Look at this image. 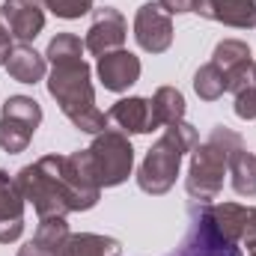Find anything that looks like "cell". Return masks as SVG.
<instances>
[{
    "label": "cell",
    "instance_id": "cell-1",
    "mask_svg": "<svg viewBox=\"0 0 256 256\" xmlns=\"http://www.w3.org/2000/svg\"><path fill=\"white\" fill-rule=\"evenodd\" d=\"M48 92L60 104L63 116L86 134H98L108 128V114L96 108V90H92V72L84 60L54 63L48 74Z\"/></svg>",
    "mask_w": 256,
    "mask_h": 256
},
{
    "label": "cell",
    "instance_id": "cell-5",
    "mask_svg": "<svg viewBox=\"0 0 256 256\" xmlns=\"http://www.w3.org/2000/svg\"><path fill=\"white\" fill-rule=\"evenodd\" d=\"M90 158H92L98 185H102V188H116V185H122L128 176H131V167H134V146H131V140H128L126 131L104 128V131L92 134Z\"/></svg>",
    "mask_w": 256,
    "mask_h": 256
},
{
    "label": "cell",
    "instance_id": "cell-33",
    "mask_svg": "<svg viewBox=\"0 0 256 256\" xmlns=\"http://www.w3.org/2000/svg\"><path fill=\"white\" fill-rule=\"evenodd\" d=\"M254 256H256V254H254Z\"/></svg>",
    "mask_w": 256,
    "mask_h": 256
},
{
    "label": "cell",
    "instance_id": "cell-18",
    "mask_svg": "<svg viewBox=\"0 0 256 256\" xmlns=\"http://www.w3.org/2000/svg\"><path fill=\"white\" fill-rule=\"evenodd\" d=\"M206 208H208L212 224L220 230V236H226L230 242H238L242 244V236H244L250 208L248 206H238V202H206Z\"/></svg>",
    "mask_w": 256,
    "mask_h": 256
},
{
    "label": "cell",
    "instance_id": "cell-11",
    "mask_svg": "<svg viewBox=\"0 0 256 256\" xmlns=\"http://www.w3.org/2000/svg\"><path fill=\"white\" fill-rule=\"evenodd\" d=\"M212 63L218 66L226 78V92H238L244 90L250 80V72H254V57H250V45L242 42V39H224L214 45V54H212Z\"/></svg>",
    "mask_w": 256,
    "mask_h": 256
},
{
    "label": "cell",
    "instance_id": "cell-9",
    "mask_svg": "<svg viewBox=\"0 0 256 256\" xmlns=\"http://www.w3.org/2000/svg\"><path fill=\"white\" fill-rule=\"evenodd\" d=\"M134 39L146 54H164L173 45V15L161 3H143L134 15Z\"/></svg>",
    "mask_w": 256,
    "mask_h": 256
},
{
    "label": "cell",
    "instance_id": "cell-13",
    "mask_svg": "<svg viewBox=\"0 0 256 256\" xmlns=\"http://www.w3.org/2000/svg\"><path fill=\"white\" fill-rule=\"evenodd\" d=\"M0 9L18 45H30L45 27V9L39 6V0H6Z\"/></svg>",
    "mask_w": 256,
    "mask_h": 256
},
{
    "label": "cell",
    "instance_id": "cell-30",
    "mask_svg": "<svg viewBox=\"0 0 256 256\" xmlns=\"http://www.w3.org/2000/svg\"><path fill=\"white\" fill-rule=\"evenodd\" d=\"M158 3L170 15H185V12H194L196 9V0H158Z\"/></svg>",
    "mask_w": 256,
    "mask_h": 256
},
{
    "label": "cell",
    "instance_id": "cell-20",
    "mask_svg": "<svg viewBox=\"0 0 256 256\" xmlns=\"http://www.w3.org/2000/svg\"><path fill=\"white\" fill-rule=\"evenodd\" d=\"M122 244L110 236H96V232H78L68 236L63 248V256H120Z\"/></svg>",
    "mask_w": 256,
    "mask_h": 256
},
{
    "label": "cell",
    "instance_id": "cell-16",
    "mask_svg": "<svg viewBox=\"0 0 256 256\" xmlns=\"http://www.w3.org/2000/svg\"><path fill=\"white\" fill-rule=\"evenodd\" d=\"M108 120H114L120 131L126 134H149L155 128V120H152V102L143 98V96H128V98H120L110 110H108Z\"/></svg>",
    "mask_w": 256,
    "mask_h": 256
},
{
    "label": "cell",
    "instance_id": "cell-19",
    "mask_svg": "<svg viewBox=\"0 0 256 256\" xmlns=\"http://www.w3.org/2000/svg\"><path fill=\"white\" fill-rule=\"evenodd\" d=\"M152 102V120H155V128H167V126H176L185 120V96L176 90V86H158L155 96L149 98Z\"/></svg>",
    "mask_w": 256,
    "mask_h": 256
},
{
    "label": "cell",
    "instance_id": "cell-32",
    "mask_svg": "<svg viewBox=\"0 0 256 256\" xmlns=\"http://www.w3.org/2000/svg\"><path fill=\"white\" fill-rule=\"evenodd\" d=\"M170 256H182V254H179V250H173V254H170Z\"/></svg>",
    "mask_w": 256,
    "mask_h": 256
},
{
    "label": "cell",
    "instance_id": "cell-22",
    "mask_svg": "<svg viewBox=\"0 0 256 256\" xmlns=\"http://www.w3.org/2000/svg\"><path fill=\"white\" fill-rule=\"evenodd\" d=\"M194 92H196L202 102H218V98L226 92V78H224V72L214 63L200 66L196 74H194Z\"/></svg>",
    "mask_w": 256,
    "mask_h": 256
},
{
    "label": "cell",
    "instance_id": "cell-29",
    "mask_svg": "<svg viewBox=\"0 0 256 256\" xmlns=\"http://www.w3.org/2000/svg\"><path fill=\"white\" fill-rule=\"evenodd\" d=\"M242 248L248 254H256V208H250V214H248V226H244V236H242Z\"/></svg>",
    "mask_w": 256,
    "mask_h": 256
},
{
    "label": "cell",
    "instance_id": "cell-10",
    "mask_svg": "<svg viewBox=\"0 0 256 256\" xmlns=\"http://www.w3.org/2000/svg\"><path fill=\"white\" fill-rule=\"evenodd\" d=\"M126 36H128V24L122 18V12L114 9V6H102V9H92V24L86 30L84 48L90 54L102 57V54L120 51L126 45Z\"/></svg>",
    "mask_w": 256,
    "mask_h": 256
},
{
    "label": "cell",
    "instance_id": "cell-3",
    "mask_svg": "<svg viewBox=\"0 0 256 256\" xmlns=\"http://www.w3.org/2000/svg\"><path fill=\"white\" fill-rule=\"evenodd\" d=\"M196 146H200V134L185 120L176 122V126H167L164 134L152 143V149L146 152V158L137 170L140 191L152 194V196L167 194L176 185V176H179V167H182L185 155L194 152Z\"/></svg>",
    "mask_w": 256,
    "mask_h": 256
},
{
    "label": "cell",
    "instance_id": "cell-8",
    "mask_svg": "<svg viewBox=\"0 0 256 256\" xmlns=\"http://www.w3.org/2000/svg\"><path fill=\"white\" fill-rule=\"evenodd\" d=\"M15 182H18L21 196L27 202H33V208H36L39 218H66V214H72L68 206H66V200L60 196V191L54 188V182L45 176V170L39 164L21 167L18 176H15Z\"/></svg>",
    "mask_w": 256,
    "mask_h": 256
},
{
    "label": "cell",
    "instance_id": "cell-26",
    "mask_svg": "<svg viewBox=\"0 0 256 256\" xmlns=\"http://www.w3.org/2000/svg\"><path fill=\"white\" fill-rule=\"evenodd\" d=\"M236 116L248 122L256 120V84H248L244 90L236 92Z\"/></svg>",
    "mask_w": 256,
    "mask_h": 256
},
{
    "label": "cell",
    "instance_id": "cell-21",
    "mask_svg": "<svg viewBox=\"0 0 256 256\" xmlns=\"http://www.w3.org/2000/svg\"><path fill=\"white\" fill-rule=\"evenodd\" d=\"M230 179H232V191L238 196H256V155L248 149H238L230 158Z\"/></svg>",
    "mask_w": 256,
    "mask_h": 256
},
{
    "label": "cell",
    "instance_id": "cell-28",
    "mask_svg": "<svg viewBox=\"0 0 256 256\" xmlns=\"http://www.w3.org/2000/svg\"><path fill=\"white\" fill-rule=\"evenodd\" d=\"M15 39H12V33H9V24H6V18H3V9H0V66H6L9 60V54H12V45Z\"/></svg>",
    "mask_w": 256,
    "mask_h": 256
},
{
    "label": "cell",
    "instance_id": "cell-23",
    "mask_svg": "<svg viewBox=\"0 0 256 256\" xmlns=\"http://www.w3.org/2000/svg\"><path fill=\"white\" fill-rule=\"evenodd\" d=\"M24 206H27V200L18 191V182L6 170H0V220L24 218Z\"/></svg>",
    "mask_w": 256,
    "mask_h": 256
},
{
    "label": "cell",
    "instance_id": "cell-7",
    "mask_svg": "<svg viewBox=\"0 0 256 256\" xmlns=\"http://www.w3.org/2000/svg\"><path fill=\"white\" fill-rule=\"evenodd\" d=\"M176 250L182 256H254L244 254L238 242H230L226 236H220V230L208 218L206 202L191 206V226H188V232Z\"/></svg>",
    "mask_w": 256,
    "mask_h": 256
},
{
    "label": "cell",
    "instance_id": "cell-24",
    "mask_svg": "<svg viewBox=\"0 0 256 256\" xmlns=\"http://www.w3.org/2000/svg\"><path fill=\"white\" fill-rule=\"evenodd\" d=\"M84 51H86V48H84V42H80L74 33H57V36L48 42L45 60H51V66L68 63V60H84V57H80Z\"/></svg>",
    "mask_w": 256,
    "mask_h": 256
},
{
    "label": "cell",
    "instance_id": "cell-15",
    "mask_svg": "<svg viewBox=\"0 0 256 256\" xmlns=\"http://www.w3.org/2000/svg\"><path fill=\"white\" fill-rule=\"evenodd\" d=\"M68 236L72 232L66 218H39L36 236L24 248H18V256H63Z\"/></svg>",
    "mask_w": 256,
    "mask_h": 256
},
{
    "label": "cell",
    "instance_id": "cell-27",
    "mask_svg": "<svg viewBox=\"0 0 256 256\" xmlns=\"http://www.w3.org/2000/svg\"><path fill=\"white\" fill-rule=\"evenodd\" d=\"M21 232H24V218H18V220H0V244L18 242Z\"/></svg>",
    "mask_w": 256,
    "mask_h": 256
},
{
    "label": "cell",
    "instance_id": "cell-12",
    "mask_svg": "<svg viewBox=\"0 0 256 256\" xmlns=\"http://www.w3.org/2000/svg\"><path fill=\"white\" fill-rule=\"evenodd\" d=\"M96 72H98V80L104 84V90H110V92H126L128 86H134V84L140 80L143 66H140V57H134L131 51L120 48V51L102 54Z\"/></svg>",
    "mask_w": 256,
    "mask_h": 256
},
{
    "label": "cell",
    "instance_id": "cell-17",
    "mask_svg": "<svg viewBox=\"0 0 256 256\" xmlns=\"http://www.w3.org/2000/svg\"><path fill=\"white\" fill-rule=\"evenodd\" d=\"M6 72L18 84H39L48 74V60L33 45H15L6 60Z\"/></svg>",
    "mask_w": 256,
    "mask_h": 256
},
{
    "label": "cell",
    "instance_id": "cell-6",
    "mask_svg": "<svg viewBox=\"0 0 256 256\" xmlns=\"http://www.w3.org/2000/svg\"><path fill=\"white\" fill-rule=\"evenodd\" d=\"M42 122V104L30 96H9L0 110V149L18 155L30 146Z\"/></svg>",
    "mask_w": 256,
    "mask_h": 256
},
{
    "label": "cell",
    "instance_id": "cell-25",
    "mask_svg": "<svg viewBox=\"0 0 256 256\" xmlns=\"http://www.w3.org/2000/svg\"><path fill=\"white\" fill-rule=\"evenodd\" d=\"M45 9H51L57 18H66V21H74L86 12H92V0H42Z\"/></svg>",
    "mask_w": 256,
    "mask_h": 256
},
{
    "label": "cell",
    "instance_id": "cell-4",
    "mask_svg": "<svg viewBox=\"0 0 256 256\" xmlns=\"http://www.w3.org/2000/svg\"><path fill=\"white\" fill-rule=\"evenodd\" d=\"M36 164L54 182V188L66 200L68 212H86V208H92L98 202L102 185H98L90 149H78L72 155H45Z\"/></svg>",
    "mask_w": 256,
    "mask_h": 256
},
{
    "label": "cell",
    "instance_id": "cell-31",
    "mask_svg": "<svg viewBox=\"0 0 256 256\" xmlns=\"http://www.w3.org/2000/svg\"><path fill=\"white\" fill-rule=\"evenodd\" d=\"M250 80L256 84V63H254V72H250Z\"/></svg>",
    "mask_w": 256,
    "mask_h": 256
},
{
    "label": "cell",
    "instance_id": "cell-14",
    "mask_svg": "<svg viewBox=\"0 0 256 256\" xmlns=\"http://www.w3.org/2000/svg\"><path fill=\"white\" fill-rule=\"evenodd\" d=\"M194 12L236 30H250L256 24V0H196Z\"/></svg>",
    "mask_w": 256,
    "mask_h": 256
},
{
    "label": "cell",
    "instance_id": "cell-2",
    "mask_svg": "<svg viewBox=\"0 0 256 256\" xmlns=\"http://www.w3.org/2000/svg\"><path fill=\"white\" fill-rule=\"evenodd\" d=\"M244 149V140L238 131L226 126H214L208 140L200 143L191 155V167H188V179L185 188L194 202H212L224 191V173L230 167V158Z\"/></svg>",
    "mask_w": 256,
    "mask_h": 256
}]
</instances>
